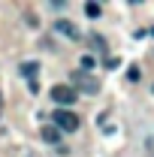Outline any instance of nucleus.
I'll list each match as a JSON object with an SVG mask.
<instances>
[{"label": "nucleus", "mask_w": 154, "mask_h": 157, "mask_svg": "<svg viewBox=\"0 0 154 157\" xmlns=\"http://www.w3.org/2000/svg\"><path fill=\"white\" fill-rule=\"evenodd\" d=\"M52 121H55V127H58L60 133H73V130H79V118H76V112L58 109V112H52Z\"/></svg>", "instance_id": "nucleus-1"}, {"label": "nucleus", "mask_w": 154, "mask_h": 157, "mask_svg": "<svg viewBox=\"0 0 154 157\" xmlns=\"http://www.w3.org/2000/svg\"><path fill=\"white\" fill-rule=\"evenodd\" d=\"M52 100L67 109V106H73V103L79 100V91L73 88V85H55V88H52Z\"/></svg>", "instance_id": "nucleus-2"}, {"label": "nucleus", "mask_w": 154, "mask_h": 157, "mask_svg": "<svg viewBox=\"0 0 154 157\" xmlns=\"http://www.w3.org/2000/svg\"><path fill=\"white\" fill-rule=\"evenodd\" d=\"M70 82H73V85H82V91H85V94H91V97H94V94H100V82H97L94 76H88V73H82V70H79V73H73V76H70Z\"/></svg>", "instance_id": "nucleus-3"}, {"label": "nucleus", "mask_w": 154, "mask_h": 157, "mask_svg": "<svg viewBox=\"0 0 154 157\" xmlns=\"http://www.w3.org/2000/svg\"><path fill=\"white\" fill-rule=\"evenodd\" d=\"M55 30H58L60 36H67V39H79V27L73 24V21H67V18L55 21Z\"/></svg>", "instance_id": "nucleus-4"}, {"label": "nucleus", "mask_w": 154, "mask_h": 157, "mask_svg": "<svg viewBox=\"0 0 154 157\" xmlns=\"http://www.w3.org/2000/svg\"><path fill=\"white\" fill-rule=\"evenodd\" d=\"M39 136H42V142H48V145H58L60 142V130L55 124H45V127L39 130Z\"/></svg>", "instance_id": "nucleus-5"}, {"label": "nucleus", "mask_w": 154, "mask_h": 157, "mask_svg": "<svg viewBox=\"0 0 154 157\" xmlns=\"http://www.w3.org/2000/svg\"><path fill=\"white\" fill-rule=\"evenodd\" d=\"M37 70H39V63H33V60H27V63H21V67H18V73L24 78H30V82H33V73H37Z\"/></svg>", "instance_id": "nucleus-6"}, {"label": "nucleus", "mask_w": 154, "mask_h": 157, "mask_svg": "<svg viewBox=\"0 0 154 157\" xmlns=\"http://www.w3.org/2000/svg\"><path fill=\"white\" fill-rule=\"evenodd\" d=\"M79 63H82V73H91V70L97 67V58H94V55H82Z\"/></svg>", "instance_id": "nucleus-7"}, {"label": "nucleus", "mask_w": 154, "mask_h": 157, "mask_svg": "<svg viewBox=\"0 0 154 157\" xmlns=\"http://www.w3.org/2000/svg\"><path fill=\"white\" fill-rule=\"evenodd\" d=\"M88 42H91V45H94L97 52H106V39L100 36V33H91V36H88Z\"/></svg>", "instance_id": "nucleus-8"}, {"label": "nucleus", "mask_w": 154, "mask_h": 157, "mask_svg": "<svg viewBox=\"0 0 154 157\" xmlns=\"http://www.w3.org/2000/svg\"><path fill=\"white\" fill-rule=\"evenodd\" d=\"M85 15L88 18H100V3H85Z\"/></svg>", "instance_id": "nucleus-9"}, {"label": "nucleus", "mask_w": 154, "mask_h": 157, "mask_svg": "<svg viewBox=\"0 0 154 157\" xmlns=\"http://www.w3.org/2000/svg\"><path fill=\"white\" fill-rule=\"evenodd\" d=\"M106 67H109V70H115V67H121V60H118V58H109V60H106Z\"/></svg>", "instance_id": "nucleus-10"}, {"label": "nucleus", "mask_w": 154, "mask_h": 157, "mask_svg": "<svg viewBox=\"0 0 154 157\" xmlns=\"http://www.w3.org/2000/svg\"><path fill=\"white\" fill-rule=\"evenodd\" d=\"M0 112H3V94H0Z\"/></svg>", "instance_id": "nucleus-11"}]
</instances>
